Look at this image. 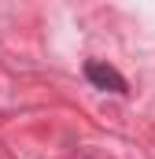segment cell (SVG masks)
I'll list each match as a JSON object with an SVG mask.
<instances>
[{"instance_id":"cell-1","label":"cell","mask_w":155,"mask_h":159,"mask_svg":"<svg viewBox=\"0 0 155 159\" xmlns=\"http://www.w3.org/2000/svg\"><path fill=\"white\" fill-rule=\"evenodd\" d=\"M85 78L92 89H104V93H115V96H126L129 93V81L118 74L111 63H100V59H89L85 63Z\"/></svg>"}]
</instances>
